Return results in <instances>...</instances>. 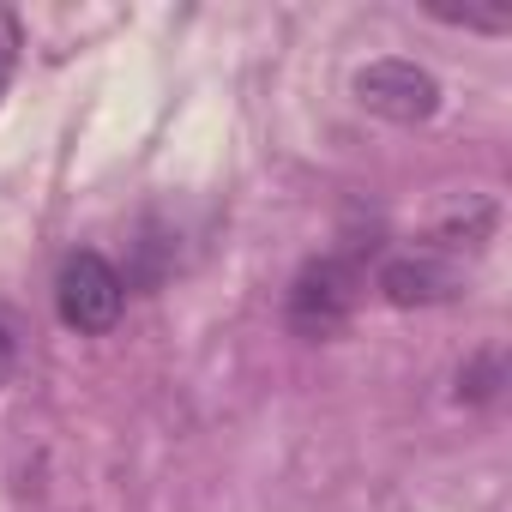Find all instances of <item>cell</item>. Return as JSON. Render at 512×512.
<instances>
[{"label": "cell", "instance_id": "6", "mask_svg": "<svg viewBox=\"0 0 512 512\" xmlns=\"http://www.w3.org/2000/svg\"><path fill=\"white\" fill-rule=\"evenodd\" d=\"M500 386H506V350L500 344H482L476 356H464V368H458V398L464 404H494Z\"/></svg>", "mask_w": 512, "mask_h": 512}, {"label": "cell", "instance_id": "1", "mask_svg": "<svg viewBox=\"0 0 512 512\" xmlns=\"http://www.w3.org/2000/svg\"><path fill=\"white\" fill-rule=\"evenodd\" d=\"M362 290H368V272L350 260V253H320V260H308L296 272V284L284 296V320L302 338H332L362 308Z\"/></svg>", "mask_w": 512, "mask_h": 512}, {"label": "cell", "instance_id": "7", "mask_svg": "<svg viewBox=\"0 0 512 512\" xmlns=\"http://www.w3.org/2000/svg\"><path fill=\"white\" fill-rule=\"evenodd\" d=\"M434 19H446V25H464V31H512V13L506 7H440L434 0Z\"/></svg>", "mask_w": 512, "mask_h": 512}, {"label": "cell", "instance_id": "5", "mask_svg": "<svg viewBox=\"0 0 512 512\" xmlns=\"http://www.w3.org/2000/svg\"><path fill=\"white\" fill-rule=\"evenodd\" d=\"M494 223H500L494 199H482V193H464V205H452V211L434 223V235H428L422 247L446 253V260H458V253H482V247L494 241Z\"/></svg>", "mask_w": 512, "mask_h": 512}, {"label": "cell", "instance_id": "8", "mask_svg": "<svg viewBox=\"0 0 512 512\" xmlns=\"http://www.w3.org/2000/svg\"><path fill=\"white\" fill-rule=\"evenodd\" d=\"M19 362H25V326H19V314L0 308V386H13Z\"/></svg>", "mask_w": 512, "mask_h": 512}, {"label": "cell", "instance_id": "3", "mask_svg": "<svg viewBox=\"0 0 512 512\" xmlns=\"http://www.w3.org/2000/svg\"><path fill=\"white\" fill-rule=\"evenodd\" d=\"M55 308L73 332H109L127 308V284L103 253H73L61 266V284H55Z\"/></svg>", "mask_w": 512, "mask_h": 512}, {"label": "cell", "instance_id": "9", "mask_svg": "<svg viewBox=\"0 0 512 512\" xmlns=\"http://www.w3.org/2000/svg\"><path fill=\"white\" fill-rule=\"evenodd\" d=\"M19 19L0 7V97H7V85H13V67H19Z\"/></svg>", "mask_w": 512, "mask_h": 512}, {"label": "cell", "instance_id": "2", "mask_svg": "<svg viewBox=\"0 0 512 512\" xmlns=\"http://www.w3.org/2000/svg\"><path fill=\"white\" fill-rule=\"evenodd\" d=\"M356 103L380 121H398V127H422L434 109H440V79L416 61H368L356 73Z\"/></svg>", "mask_w": 512, "mask_h": 512}, {"label": "cell", "instance_id": "4", "mask_svg": "<svg viewBox=\"0 0 512 512\" xmlns=\"http://www.w3.org/2000/svg\"><path fill=\"white\" fill-rule=\"evenodd\" d=\"M374 284H380V296L392 308H440V302H452L464 290V266L446 260V253H434V247H404L380 266Z\"/></svg>", "mask_w": 512, "mask_h": 512}]
</instances>
